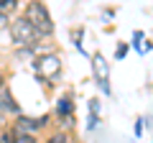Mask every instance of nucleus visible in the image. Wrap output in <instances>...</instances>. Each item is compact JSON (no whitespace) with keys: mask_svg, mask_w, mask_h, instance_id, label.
<instances>
[{"mask_svg":"<svg viewBox=\"0 0 153 143\" xmlns=\"http://www.w3.org/2000/svg\"><path fill=\"white\" fill-rule=\"evenodd\" d=\"M23 18L31 21V26L41 33V39H51V36H54V21H51L49 8H46L44 3H38V0L28 3V5L23 8Z\"/></svg>","mask_w":153,"mask_h":143,"instance_id":"nucleus-1","label":"nucleus"},{"mask_svg":"<svg viewBox=\"0 0 153 143\" xmlns=\"http://www.w3.org/2000/svg\"><path fill=\"white\" fill-rule=\"evenodd\" d=\"M8 31H10V39H13V44H16V49H28V46H36L38 41H41V33H38L36 28L31 26V21L23 18V16H18L16 21H10Z\"/></svg>","mask_w":153,"mask_h":143,"instance_id":"nucleus-2","label":"nucleus"},{"mask_svg":"<svg viewBox=\"0 0 153 143\" xmlns=\"http://www.w3.org/2000/svg\"><path fill=\"white\" fill-rule=\"evenodd\" d=\"M31 66H33V72H36V79L38 82H46V87H54V82L61 77V59L56 54L36 56Z\"/></svg>","mask_w":153,"mask_h":143,"instance_id":"nucleus-3","label":"nucleus"},{"mask_svg":"<svg viewBox=\"0 0 153 143\" xmlns=\"http://www.w3.org/2000/svg\"><path fill=\"white\" fill-rule=\"evenodd\" d=\"M51 115H41V118H28V115H18L13 123V133L16 136H36L38 130H44L49 125Z\"/></svg>","mask_w":153,"mask_h":143,"instance_id":"nucleus-4","label":"nucleus"},{"mask_svg":"<svg viewBox=\"0 0 153 143\" xmlns=\"http://www.w3.org/2000/svg\"><path fill=\"white\" fill-rule=\"evenodd\" d=\"M89 59H92V74H94L97 87L102 89V95H110L112 89H110V79H107V61H105V56L102 54H92Z\"/></svg>","mask_w":153,"mask_h":143,"instance_id":"nucleus-5","label":"nucleus"},{"mask_svg":"<svg viewBox=\"0 0 153 143\" xmlns=\"http://www.w3.org/2000/svg\"><path fill=\"white\" fill-rule=\"evenodd\" d=\"M54 118L59 123H66L69 118H74V100H71V95H61V97H56V102H54Z\"/></svg>","mask_w":153,"mask_h":143,"instance_id":"nucleus-6","label":"nucleus"},{"mask_svg":"<svg viewBox=\"0 0 153 143\" xmlns=\"http://www.w3.org/2000/svg\"><path fill=\"white\" fill-rule=\"evenodd\" d=\"M0 100H3V107H5V112H10V115H23L21 112V107H18V102H16V97H13V92H10V87H5V89H0Z\"/></svg>","mask_w":153,"mask_h":143,"instance_id":"nucleus-7","label":"nucleus"},{"mask_svg":"<svg viewBox=\"0 0 153 143\" xmlns=\"http://www.w3.org/2000/svg\"><path fill=\"white\" fill-rule=\"evenodd\" d=\"M44 143H76V141L71 138L69 130H56V133H51V136L46 138Z\"/></svg>","mask_w":153,"mask_h":143,"instance_id":"nucleus-8","label":"nucleus"},{"mask_svg":"<svg viewBox=\"0 0 153 143\" xmlns=\"http://www.w3.org/2000/svg\"><path fill=\"white\" fill-rule=\"evenodd\" d=\"M82 39H84V28H71V44L82 51V54H87V51H84V46H82Z\"/></svg>","mask_w":153,"mask_h":143,"instance_id":"nucleus-9","label":"nucleus"},{"mask_svg":"<svg viewBox=\"0 0 153 143\" xmlns=\"http://www.w3.org/2000/svg\"><path fill=\"white\" fill-rule=\"evenodd\" d=\"M128 51H130V44H117V46H115V59H117V61H123Z\"/></svg>","mask_w":153,"mask_h":143,"instance_id":"nucleus-10","label":"nucleus"},{"mask_svg":"<svg viewBox=\"0 0 153 143\" xmlns=\"http://www.w3.org/2000/svg\"><path fill=\"white\" fill-rule=\"evenodd\" d=\"M0 143H16V133H13V128L0 130Z\"/></svg>","mask_w":153,"mask_h":143,"instance_id":"nucleus-11","label":"nucleus"},{"mask_svg":"<svg viewBox=\"0 0 153 143\" xmlns=\"http://www.w3.org/2000/svg\"><path fill=\"white\" fill-rule=\"evenodd\" d=\"M18 8V0H0V13H10Z\"/></svg>","mask_w":153,"mask_h":143,"instance_id":"nucleus-12","label":"nucleus"},{"mask_svg":"<svg viewBox=\"0 0 153 143\" xmlns=\"http://www.w3.org/2000/svg\"><path fill=\"white\" fill-rule=\"evenodd\" d=\"M146 123H148V118H135V128H133V133H135V138H140L143 136V128H146Z\"/></svg>","mask_w":153,"mask_h":143,"instance_id":"nucleus-13","label":"nucleus"},{"mask_svg":"<svg viewBox=\"0 0 153 143\" xmlns=\"http://www.w3.org/2000/svg\"><path fill=\"white\" fill-rule=\"evenodd\" d=\"M97 125H100V115H92V112H89V118H87V130H94Z\"/></svg>","mask_w":153,"mask_h":143,"instance_id":"nucleus-14","label":"nucleus"},{"mask_svg":"<svg viewBox=\"0 0 153 143\" xmlns=\"http://www.w3.org/2000/svg\"><path fill=\"white\" fill-rule=\"evenodd\" d=\"M87 105H89V112H92V115H100V100L97 97H92Z\"/></svg>","mask_w":153,"mask_h":143,"instance_id":"nucleus-15","label":"nucleus"},{"mask_svg":"<svg viewBox=\"0 0 153 143\" xmlns=\"http://www.w3.org/2000/svg\"><path fill=\"white\" fill-rule=\"evenodd\" d=\"M16 143H38L36 136H16Z\"/></svg>","mask_w":153,"mask_h":143,"instance_id":"nucleus-16","label":"nucleus"},{"mask_svg":"<svg viewBox=\"0 0 153 143\" xmlns=\"http://www.w3.org/2000/svg\"><path fill=\"white\" fill-rule=\"evenodd\" d=\"M10 23H8V13H0V28H8Z\"/></svg>","mask_w":153,"mask_h":143,"instance_id":"nucleus-17","label":"nucleus"},{"mask_svg":"<svg viewBox=\"0 0 153 143\" xmlns=\"http://www.w3.org/2000/svg\"><path fill=\"white\" fill-rule=\"evenodd\" d=\"M102 16H105V18H112V16H115V10H112V8H105Z\"/></svg>","mask_w":153,"mask_h":143,"instance_id":"nucleus-18","label":"nucleus"}]
</instances>
